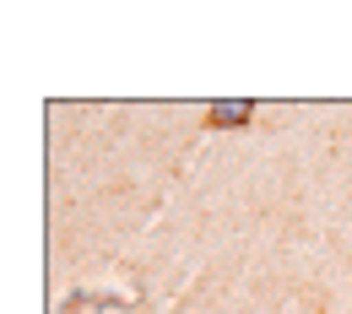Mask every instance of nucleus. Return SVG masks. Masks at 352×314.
<instances>
[{
    "mask_svg": "<svg viewBox=\"0 0 352 314\" xmlns=\"http://www.w3.org/2000/svg\"><path fill=\"white\" fill-rule=\"evenodd\" d=\"M250 114H255V103H244V98H217V103L206 109V120H212L217 131H233V125H250Z\"/></svg>",
    "mask_w": 352,
    "mask_h": 314,
    "instance_id": "1",
    "label": "nucleus"
}]
</instances>
